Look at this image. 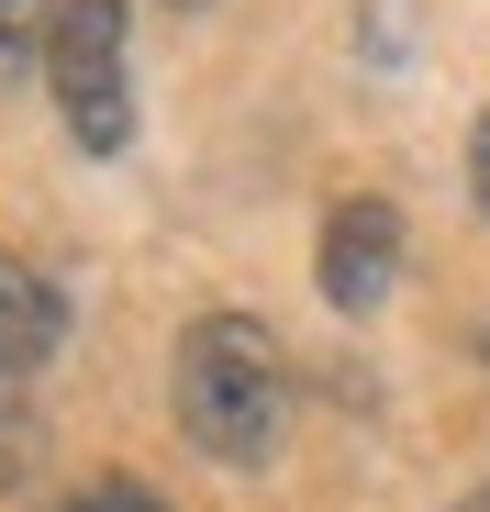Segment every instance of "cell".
Wrapping results in <instances>:
<instances>
[{"instance_id": "obj_9", "label": "cell", "mask_w": 490, "mask_h": 512, "mask_svg": "<svg viewBox=\"0 0 490 512\" xmlns=\"http://www.w3.org/2000/svg\"><path fill=\"white\" fill-rule=\"evenodd\" d=\"M168 12H212V0H168Z\"/></svg>"}, {"instance_id": "obj_2", "label": "cell", "mask_w": 490, "mask_h": 512, "mask_svg": "<svg viewBox=\"0 0 490 512\" xmlns=\"http://www.w3.org/2000/svg\"><path fill=\"white\" fill-rule=\"evenodd\" d=\"M45 78H56L67 134L90 156H123L134 145V0H56Z\"/></svg>"}, {"instance_id": "obj_3", "label": "cell", "mask_w": 490, "mask_h": 512, "mask_svg": "<svg viewBox=\"0 0 490 512\" xmlns=\"http://www.w3.org/2000/svg\"><path fill=\"white\" fill-rule=\"evenodd\" d=\"M312 279H323V301H335V312H379L390 279H401V212H390V201H346L335 223H323Z\"/></svg>"}, {"instance_id": "obj_10", "label": "cell", "mask_w": 490, "mask_h": 512, "mask_svg": "<svg viewBox=\"0 0 490 512\" xmlns=\"http://www.w3.org/2000/svg\"><path fill=\"white\" fill-rule=\"evenodd\" d=\"M457 512H490V490H479V501H457Z\"/></svg>"}, {"instance_id": "obj_7", "label": "cell", "mask_w": 490, "mask_h": 512, "mask_svg": "<svg viewBox=\"0 0 490 512\" xmlns=\"http://www.w3.org/2000/svg\"><path fill=\"white\" fill-rule=\"evenodd\" d=\"M67 512H168V501H156L145 479H90V490H78Z\"/></svg>"}, {"instance_id": "obj_6", "label": "cell", "mask_w": 490, "mask_h": 512, "mask_svg": "<svg viewBox=\"0 0 490 512\" xmlns=\"http://www.w3.org/2000/svg\"><path fill=\"white\" fill-rule=\"evenodd\" d=\"M34 412H23V390H0V490H12V479H34Z\"/></svg>"}, {"instance_id": "obj_5", "label": "cell", "mask_w": 490, "mask_h": 512, "mask_svg": "<svg viewBox=\"0 0 490 512\" xmlns=\"http://www.w3.org/2000/svg\"><path fill=\"white\" fill-rule=\"evenodd\" d=\"M45 23H56L45 0H0V90H12V78L45 56Z\"/></svg>"}, {"instance_id": "obj_8", "label": "cell", "mask_w": 490, "mask_h": 512, "mask_svg": "<svg viewBox=\"0 0 490 512\" xmlns=\"http://www.w3.org/2000/svg\"><path fill=\"white\" fill-rule=\"evenodd\" d=\"M468 190H479V212H490V123H479V145H468Z\"/></svg>"}, {"instance_id": "obj_1", "label": "cell", "mask_w": 490, "mask_h": 512, "mask_svg": "<svg viewBox=\"0 0 490 512\" xmlns=\"http://www.w3.org/2000/svg\"><path fill=\"white\" fill-rule=\"evenodd\" d=\"M179 435L223 468H268L279 446V412H290V379H279V334L257 312H201L179 334Z\"/></svg>"}, {"instance_id": "obj_4", "label": "cell", "mask_w": 490, "mask_h": 512, "mask_svg": "<svg viewBox=\"0 0 490 512\" xmlns=\"http://www.w3.org/2000/svg\"><path fill=\"white\" fill-rule=\"evenodd\" d=\"M56 346H67V290L23 256H0V390H23Z\"/></svg>"}]
</instances>
